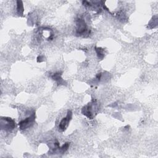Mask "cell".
I'll use <instances>...</instances> for the list:
<instances>
[{
  "instance_id": "1",
  "label": "cell",
  "mask_w": 158,
  "mask_h": 158,
  "mask_svg": "<svg viewBox=\"0 0 158 158\" xmlns=\"http://www.w3.org/2000/svg\"><path fill=\"white\" fill-rule=\"evenodd\" d=\"M1 127L2 130L10 131L15 127V122L9 117H2L1 119Z\"/></svg>"
},
{
  "instance_id": "2",
  "label": "cell",
  "mask_w": 158,
  "mask_h": 158,
  "mask_svg": "<svg viewBox=\"0 0 158 158\" xmlns=\"http://www.w3.org/2000/svg\"><path fill=\"white\" fill-rule=\"evenodd\" d=\"M95 108H96V104L95 102H92L91 103L87 104L83 108L82 113L83 115L91 119L94 116V114L95 113Z\"/></svg>"
},
{
  "instance_id": "3",
  "label": "cell",
  "mask_w": 158,
  "mask_h": 158,
  "mask_svg": "<svg viewBox=\"0 0 158 158\" xmlns=\"http://www.w3.org/2000/svg\"><path fill=\"white\" fill-rule=\"evenodd\" d=\"M35 113H33L30 117H28L25 119L20 122L19 123L20 129L25 130L28 127H30L33 125V123L35 121Z\"/></svg>"
},
{
  "instance_id": "4",
  "label": "cell",
  "mask_w": 158,
  "mask_h": 158,
  "mask_svg": "<svg viewBox=\"0 0 158 158\" xmlns=\"http://www.w3.org/2000/svg\"><path fill=\"white\" fill-rule=\"evenodd\" d=\"M72 112L70 110H68L66 117L63 118L59 123V130H60L61 131H64L67 128L70 122V120L72 118Z\"/></svg>"
},
{
  "instance_id": "5",
  "label": "cell",
  "mask_w": 158,
  "mask_h": 158,
  "mask_svg": "<svg viewBox=\"0 0 158 158\" xmlns=\"http://www.w3.org/2000/svg\"><path fill=\"white\" fill-rule=\"evenodd\" d=\"M77 33L80 35H84L87 31L86 25L85 23V21L82 19H78L77 23Z\"/></svg>"
},
{
  "instance_id": "6",
  "label": "cell",
  "mask_w": 158,
  "mask_h": 158,
  "mask_svg": "<svg viewBox=\"0 0 158 158\" xmlns=\"http://www.w3.org/2000/svg\"><path fill=\"white\" fill-rule=\"evenodd\" d=\"M17 10L19 15H22L23 12V6L22 2L20 1H18L17 2Z\"/></svg>"
},
{
  "instance_id": "7",
  "label": "cell",
  "mask_w": 158,
  "mask_h": 158,
  "mask_svg": "<svg viewBox=\"0 0 158 158\" xmlns=\"http://www.w3.org/2000/svg\"><path fill=\"white\" fill-rule=\"evenodd\" d=\"M96 51L97 53V55L98 57L101 59H102L104 56V49H102L101 48H96Z\"/></svg>"
},
{
  "instance_id": "8",
  "label": "cell",
  "mask_w": 158,
  "mask_h": 158,
  "mask_svg": "<svg viewBox=\"0 0 158 158\" xmlns=\"http://www.w3.org/2000/svg\"><path fill=\"white\" fill-rule=\"evenodd\" d=\"M52 78L53 80L57 81L58 83H61L62 81V79L60 77V74L59 73H54L53 75L52 76Z\"/></svg>"
},
{
  "instance_id": "9",
  "label": "cell",
  "mask_w": 158,
  "mask_h": 158,
  "mask_svg": "<svg viewBox=\"0 0 158 158\" xmlns=\"http://www.w3.org/2000/svg\"><path fill=\"white\" fill-rule=\"evenodd\" d=\"M69 146V143H65L64 145H62V147L59 148V149H60V152H62V153H63V152H65V151L67 150Z\"/></svg>"
}]
</instances>
